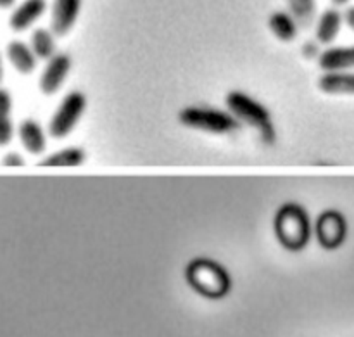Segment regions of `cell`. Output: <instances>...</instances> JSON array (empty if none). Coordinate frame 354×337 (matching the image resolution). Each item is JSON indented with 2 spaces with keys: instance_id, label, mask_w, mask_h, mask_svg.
Wrapping results in <instances>:
<instances>
[{
  "instance_id": "obj_14",
  "label": "cell",
  "mask_w": 354,
  "mask_h": 337,
  "mask_svg": "<svg viewBox=\"0 0 354 337\" xmlns=\"http://www.w3.org/2000/svg\"><path fill=\"white\" fill-rule=\"evenodd\" d=\"M19 138L23 147L31 154H41L47 147L44 130H41L40 123H37L35 120H24L19 125Z\"/></svg>"
},
{
  "instance_id": "obj_1",
  "label": "cell",
  "mask_w": 354,
  "mask_h": 337,
  "mask_svg": "<svg viewBox=\"0 0 354 337\" xmlns=\"http://www.w3.org/2000/svg\"><path fill=\"white\" fill-rule=\"evenodd\" d=\"M227 106L228 113L239 123H248L249 127L258 130L266 144H272L275 140V127H273L272 116L261 102L244 92H230L227 95Z\"/></svg>"
},
{
  "instance_id": "obj_9",
  "label": "cell",
  "mask_w": 354,
  "mask_h": 337,
  "mask_svg": "<svg viewBox=\"0 0 354 337\" xmlns=\"http://www.w3.org/2000/svg\"><path fill=\"white\" fill-rule=\"evenodd\" d=\"M324 71H349L354 69V45L346 47H328L318 57Z\"/></svg>"
},
{
  "instance_id": "obj_19",
  "label": "cell",
  "mask_w": 354,
  "mask_h": 337,
  "mask_svg": "<svg viewBox=\"0 0 354 337\" xmlns=\"http://www.w3.org/2000/svg\"><path fill=\"white\" fill-rule=\"evenodd\" d=\"M14 135V125L10 116L0 118V145H7L12 140Z\"/></svg>"
},
{
  "instance_id": "obj_2",
  "label": "cell",
  "mask_w": 354,
  "mask_h": 337,
  "mask_svg": "<svg viewBox=\"0 0 354 337\" xmlns=\"http://www.w3.org/2000/svg\"><path fill=\"white\" fill-rule=\"evenodd\" d=\"M178 118L180 123L185 125L187 128L216 135L232 134V131L239 130V127H241V123L228 111L214 109V107H185L178 114Z\"/></svg>"
},
{
  "instance_id": "obj_20",
  "label": "cell",
  "mask_w": 354,
  "mask_h": 337,
  "mask_svg": "<svg viewBox=\"0 0 354 337\" xmlns=\"http://www.w3.org/2000/svg\"><path fill=\"white\" fill-rule=\"evenodd\" d=\"M12 111V97L6 89H0V118L10 116Z\"/></svg>"
},
{
  "instance_id": "obj_21",
  "label": "cell",
  "mask_w": 354,
  "mask_h": 337,
  "mask_svg": "<svg viewBox=\"0 0 354 337\" xmlns=\"http://www.w3.org/2000/svg\"><path fill=\"white\" fill-rule=\"evenodd\" d=\"M3 165L6 166H23L24 165V159L21 158L17 152H10V154H7L6 158H3Z\"/></svg>"
},
{
  "instance_id": "obj_5",
  "label": "cell",
  "mask_w": 354,
  "mask_h": 337,
  "mask_svg": "<svg viewBox=\"0 0 354 337\" xmlns=\"http://www.w3.org/2000/svg\"><path fill=\"white\" fill-rule=\"evenodd\" d=\"M190 279H192V284L201 293L209 298L223 296L228 289V279L223 270L220 266L207 265V263L192 268Z\"/></svg>"
},
{
  "instance_id": "obj_7",
  "label": "cell",
  "mask_w": 354,
  "mask_h": 337,
  "mask_svg": "<svg viewBox=\"0 0 354 337\" xmlns=\"http://www.w3.org/2000/svg\"><path fill=\"white\" fill-rule=\"evenodd\" d=\"M71 69V57L68 54H54L48 59L47 66L40 76V90L47 95L57 92Z\"/></svg>"
},
{
  "instance_id": "obj_8",
  "label": "cell",
  "mask_w": 354,
  "mask_h": 337,
  "mask_svg": "<svg viewBox=\"0 0 354 337\" xmlns=\"http://www.w3.org/2000/svg\"><path fill=\"white\" fill-rule=\"evenodd\" d=\"M47 10V0H23L9 17V26L14 31H24L33 26Z\"/></svg>"
},
{
  "instance_id": "obj_10",
  "label": "cell",
  "mask_w": 354,
  "mask_h": 337,
  "mask_svg": "<svg viewBox=\"0 0 354 337\" xmlns=\"http://www.w3.org/2000/svg\"><path fill=\"white\" fill-rule=\"evenodd\" d=\"M344 218L339 213H335V211H328L318 221V235H320V241L325 246H328V248H334V246L341 244L342 239H344Z\"/></svg>"
},
{
  "instance_id": "obj_6",
  "label": "cell",
  "mask_w": 354,
  "mask_h": 337,
  "mask_svg": "<svg viewBox=\"0 0 354 337\" xmlns=\"http://www.w3.org/2000/svg\"><path fill=\"white\" fill-rule=\"evenodd\" d=\"M82 3L83 0H54L50 12L52 33L57 37L68 35L78 21Z\"/></svg>"
},
{
  "instance_id": "obj_24",
  "label": "cell",
  "mask_w": 354,
  "mask_h": 337,
  "mask_svg": "<svg viewBox=\"0 0 354 337\" xmlns=\"http://www.w3.org/2000/svg\"><path fill=\"white\" fill-rule=\"evenodd\" d=\"M332 3H334V7H341V6H346V3H349V0H332Z\"/></svg>"
},
{
  "instance_id": "obj_4",
  "label": "cell",
  "mask_w": 354,
  "mask_h": 337,
  "mask_svg": "<svg viewBox=\"0 0 354 337\" xmlns=\"http://www.w3.org/2000/svg\"><path fill=\"white\" fill-rule=\"evenodd\" d=\"M280 234H282L283 241L287 244L303 246L306 242L308 234H310V224H308V217L301 208L290 206L282 211L280 215Z\"/></svg>"
},
{
  "instance_id": "obj_15",
  "label": "cell",
  "mask_w": 354,
  "mask_h": 337,
  "mask_svg": "<svg viewBox=\"0 0 354 337\" xmlns=\"http://www.w3.org/2000/svg\"><path fill=\"white\" fill-rule=\"evenodd\" d=\"M268 28L279 40L282 42H292L297 37V21L294 16L286 10H277V12L270 14L268 17Z\"/></svg>"
},
{
  "instance_id": "obj_25",
  "label": "cell",
  "mask_w": 354,
  "mask_h": 337,
  "mask_svg": "<svg viewBox=\"0 0 354 337\" xmlns=\"http://www.w3.org/2000/svg\"><path fill=\"white\" fill-rule=\"evenodd\" d=\"M3 78V64H2V57H0V82Z\"/></svg>"
},
{
  "instance_id": "obj_12",
  "label": "cell",
  "mask_w": 354,
  "mask_h": 337,
  "mask_svg": "<svg viewBox=\"0 0 354 337\" xmlns=\"http://www.w3.org/2000/svg\"><path fill=\"white\" fill-rule=\"evenodd\" d=\"M342 12L337 7H328L320 14L317 21V40L320 44H332L339 37L342 26Z\"/></svg>"
},
{
  "instance_id": "obj_3",
  "label": "cell",
  "mask_w": 354,
  "mask_h": 337,
  "mask_svg": "<svg viewBox=\"0 0 354 337\" xmlns=\"http://www.w3.org/2000/svg\"><path fill=\"white\" fill-rule=\"evenodd\" d=\"M85 107L86 99L82 92H78V90L69 92L59 104L57 111L54 113L50 125H48V131H50L52 137L62 138L71 134V130L85 113Z\"/></svg>"
},
{
  "instance_id": "obj_13",
  "label": "cell",
  "mask_w": 354,
  "mask_h": 337,
  "mask_svg": "<svg viewBox=\"0 0 354 337\" xmlns=\"http://www.w3.org/2000/svg\"><path fill=\"white\" fill-rule=\"evenodd\" d=\"M7 57L21 75H30L37 68V55L33 54L30 45L21 40H12L7 44Z\"/></svg>"
},
{
  "instance_id": "obj_11",
  "label": "cell",
  "mask_w": 354,
  "mask_h": 337,
  "mask_svg": "<svg viewBox=\"0 0 354 337\" xmlns=\"http://www.w3.org/2000/svg\"><path fill=\"white\" fill-rule=\"evenodd\" d=\"M318 86L330 95H354V73L325 71L318 80Z\"/></svg>"
},
{
  "instance_id": "obj_18",
  "label": "cell",
  "mask_w": 354,
  "mask_h": 337,
  "mask_svg": "<svg viewBox=\"0 0 354 337\" xmlns=\"http://www.w3.org/2000/svg\"><path fill=\"white\" fill-rule=\"evenodd\" d=\"M289 10L301 26H310L317 14V0H287Z\"/></svg>"
},
{
  "instance_id": "obj_22",
  "label": "cell",
  "mask_w": 354,
  "mask_h": 337,
  "mask_svg": "<svg viewBox=\"0 0 354 337\" xmlns=\"http://www.w3.org/2000/svg\"><path fill=\"white\" fill-rule=\"evenodd\" d=\"M342 19H344L346 24L354 31V6H349L348 9L342 12Z\"/></svg>"
},
{
  "instance_id": "obj_23",
  "label": "cell",
  "mask_w": 354,
  "mask_h": 337,
  "mask_svg": "<svg viewBox=\"0 0 354 337\" xmlns=\"http://www.w3.org/2000/svg\"><path fill=\"white\" fill-rule=\"evenodd\" d=\"M14 2H16V0H0V7H2V9H7V7H12Z\"/></svg>"
},
{
  "instance_id": "obj_17",
  "label": "cell",
  "mask_w": 354,
  "mask_h": 337,
  "mask_svg": "<svg viewBox=\"0 0 354 337\" xmlns=\"http://www.w3.org/2000/svg\"><path fill=\"white\" fill-rule=\"evenodd\" d=\"M85 161V152L78 147H68L55 154L47 156L44 161H40L41 166H78Z\"/></svg>"
},
{
  "instance_id": "obj_16",
  "label": "cell",
  "mask_w": 354,
  "mask_h": 337,
  "mask_svg": "<svg viewBox=\"0 0 354 337\" xmlns=\"http://www.w3.org/2000/svg\"><path fill=\"white\" fill-rule=\"evenodd\" d=\"M31 51L37 59H50L55 54V37L47 28H37L31 33Z\"/></svg>"
}]
</instances>
